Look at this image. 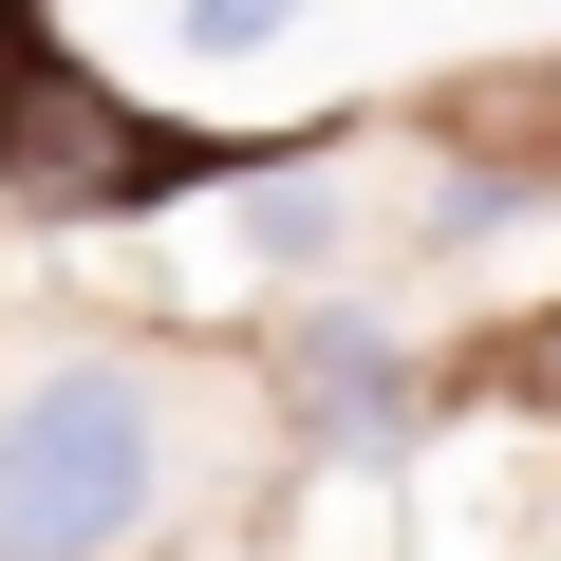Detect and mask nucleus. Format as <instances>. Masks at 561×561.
<instances>
[{
    "label": "nucleus",
    "instance_id": "nucleus-5",
    "mask_svg": "<svg viewBox=\"0 0 561 561\" xmlns=\"http://www.w3.org/2000/svg\"><path fill=\"white\" fill-rule=\"evenodd\" d=\"M280 20H319V0H187V57H262Z\"/></svg>",
    "mask_w": 561,
    "mask_h": 561
},
{
    "label": "nucleus",
    "instance_id": "nucleus-2",
    "mask_svg": "<svg viewBox=\"0 0 561 561\" xmlns=\"http://www.w3.org/2000/svg\"><path fill=\"white\" fill-rule=\"evenodd\" d=\"M319 131H187V113H131L76 38H38V0H0V206L38 225H131V206H187V187H280L319 169Z\"/></svg>",
    "mask_w": 561,
    "mask_h": 561
},
{
    "label": "nucleus",
    "instance_id": "nucleus-1",
    "mask_svg": "<svg viewBox=\"0 0 561 561\" xmlns=\"http://www.w3.org/2000/svg\"><path fill=\"white\" fill-rule=\"evenodd\" d=\"M206 486V412L131 337H57L0 375V561H150Z\"/></svg>",
    "mask_w": 561,
    "mask_h": 561
},
{
    "label": "nucleus",
    "instance_id": "nucleus-4",
    "mask_svg": "<svg viewBox=\"0 0 561 561\" xmlns=\"http://www.w3.org/2000/svg\"><path fill=\"white\" fill-rule=\"evenodd\" d=\"M486 375H505V393H524V412H561V300H524V319H505V337H486Z\"/></svg>",
    "mask_w": 561,
    "mask_h": 561
},
{
    "label": "nucleus",
    "instance_id": "nucleus-3",
    "mask_svg": "<svg viewBox=\"0 0 561 561\" xmlns=\"http://www.w3.org/2000/svg\"><path fill=\"white\" fill-rule=\"evenodd\" d=\"M280 412L319 449H356V468H393L431 431V356H393L375 319H280Z\"/></svg>",
    "mask_w": 561,
    "mask_h": 561
}]
</instances>
